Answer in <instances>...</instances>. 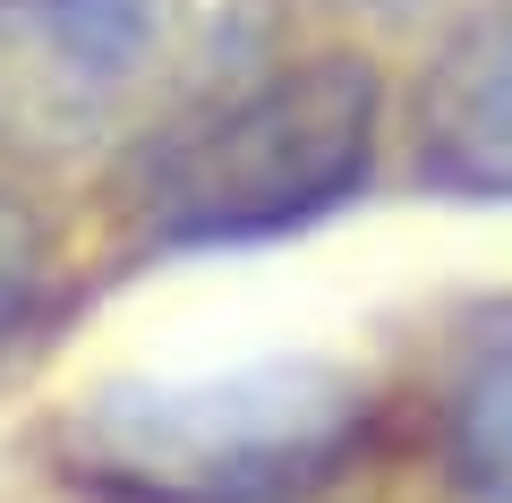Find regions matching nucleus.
Segmentation results:
<instances>
[{
  "instance_id": "nucleus-1",
  "label": "nucleus",
  "mask_w": 512,
  "mask_h": 503,
  "mask_svg": "<svg viewBox=\"0 0 512 503\" xmlns=\"http://www.w3.org/2000/svg\"><path fill=\"white\" fill-rule=\"evenodd\" d=\"M376 393L333 359L120 376L60 410L52 461L103 503H308L367 452Z\"/></svg>"
},
{
  "instance_id": "nucleus-2",
  "label": "nucleus",
  "mask_w": 512,
  "mask_h": 503,
  "mask_svg": "<svg viewBox=\"0 0 512 503\" xmlns=\"http://www.w3.org/2000/svg\"><path fill=\"white\" fill-rule=\"evenodd\" d=\"M384 145V77L359 52L248 69L137 145V222L154 248H256L342 214Z\"/></svg>"
},
{
  "instance_id": "nucleus-3",
  "label": "nucleus",
  "mask_w": 512,
  "mask_h": 503,
  "mask_svg": "<svg viewBox=\"0 0 512 503\" xmlns=\"http://www.w3.org/2000/svg\"><path fill=\"white\" fill-rule=\"evenodd\" d=\"M265 0H0V154L154 145L256 69Z\"/></svg>"
},
{
  "instance_id": "nucleus-4",
  "label": "nucleus",
  "mask_w": 512,
  "mask_h": 503,
  "mask_svg": "<svg viewBox=\"0 0 512 503\" xmlns=\"http://www.w3.org/2000/svg\"><path fill=\"white\" fill-rule=\"evenodd\" d=\"M410 154L444 197L512 205V0H487L478 18H461L453 43L427 60Z\"/></svg>"
},
{
  "instance_id": "nucleus-5",
  "label": "nucleus",
  "mask_w": 512,
  "mask_h": 503,
  "mask_svg": "<svg viewBox=\"0 0 512 503\" xmlns=\"http://www.w3.org/2000/svg\"><path fill=\"white\" fill-rule=\"evenodd\" d=\"M444 452L470 503H512V316H495L461 359L444 401Z\"/></svg>"
},
{
  "instance_id": "nucleus-6",
  "label": "nucleus",
  "mask_w": 512,
  "mask_h": 503,
  "mask_svg": "<svg viewBox=\"0 0 512 503\" xmlns=\"http://www.w3.org/2000/svg\"><path fill=\"white\" fill-rule=\"evenodd\" d=\"M52 307V248H43V222L26 197L0 188V359L35 333V316Z\"/></svg>"
}]
</instances>
